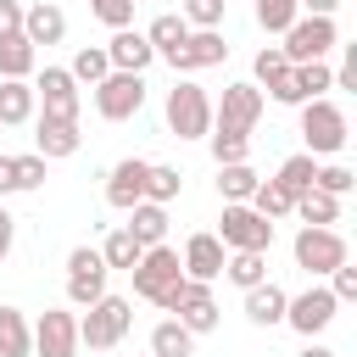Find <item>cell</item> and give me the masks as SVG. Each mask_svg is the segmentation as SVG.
I'll return each instance as SVG.
<instances>
[{
    "instance_id": "cell-1",
    "label": "cell",
    "mask_w": 357,
    "mask_h": 357,
    "mask_svg": "<svg viewBox=\"0 0 357 357\" xmlns=\"http://www.w3.org/2000/svg\"><path fill=\"white\" fill-rule=\"evenodd\" d=\"M162 117H167V134L173 139H206L212 134V100L195 78H178L162 100Z\"/></svg>"
},
{
    "instance_id": "cell-2",
    "label": "cell",
    "mask_w": 357,
    "mask_h": 357,
    "mask_svg": "<svg viewBox=\"0 0 357 357\" xmlns=\"http://www.w3.org/2000/svg\"><path fill=\"white\" fill-rule=\"evenodd\" d=\"M128 329H134V301H123V296L106 290L95 307H84V318H78V346L112 351L117 340H128Z\"/></svg>"
},
{
    "instance_id": "cell-3",
    "label": "cell",
    "mask_w": 357,
    "mask_h": 357,
    "mask_svg": "<svg viewBox=\"0 0 357 357\" xmlns=\"http://www.w3.org/2000/svg\"><path fill=\"white\" fill-rule=\"evenodd\" d=\"M301 139H307V156H335V151L351 139V123H346V112L324 95V100H307V106H301Z\"/></svg>"
},
{
    "instance_id": "cell-4",
    "label": "cell",
    "mask_w": 357,
    "mask_h": 357,
    "mask_svg": "<svg viewBox=\"0 0 357 357\" xmlns=\"http://www.w3.org/2000/svg\"><path fill=\"white\" fill-rule=\"evenodd\" d=\"M279 39H284V45H279L284 61L301 67V61H324V56L340 45V28H335V17H296Z\"/></svg>"
},
{
    "instance_id": "cell-5",
    "label": "cell",
    "mask_w": 357,
    "mask_h": 357,
    "mask_svg": "<svg viewBox=\"0 0 357 357\" xmlns=\"http://www.w3.org/2000/svg\"><path fill=\"white\" fill-rule=\"evenodd\" d=\"M290 251H296V268H307L312 279H329L340 262H351L340 229H307V223H301V234L290 240Z\"/></svg>"
},
{
    "instance_id": "cell-6",
    "label": "cell",
    "mask_w": 357,
    "mask_h": 357,
    "mask_svg": "<svg viewBox=\"0 0 357 357\" xmlns=\"http://www.w3.org/2000/svg\"><path fill=\"white\" fill-rule=\"evenodd\" d=\"M128 279H134V296L139 301H151V307H162V296L184 279V268H178V251L173 245H145V257L128 268Z\"/></svg>"
},
{
    "instance_id": "cell-7",
    "label": "cell",
    "mask_w": 357,
    "mask_h": 357,
    "mask_svg": "<svg viewBox=\"0 0 357 357\" xmlns=\"http://www.w3.org/2000/svg\"><path fill=\"white\" fill-rule=\"evenodd\" d=\"M218 245H223V251H268V245H273V223H268V218H257L245 201H223Z\"/></svg>"
},
{
    "instance_id": "cell-8",
    "label": "cell",
    "mask_w": 357,
    "mask_h": 357,
    "mask_svg": "<svg viewBox=\"0 0 357 357\" xmlns=\"http://www.w3.org/2000/svg\"><path fill=\"white\" fill-rule=\"evenodd\" d=\"M145 73H106L100 84H95V112L106 117V123H128V117H139V106H145Z\"/></svg>"
},
{
    "instance_id": "cell-9",
    "label": "cell",
    "mask_w": 357,
    "mask_h": 357,
    "mask_svg": "<svg viewBox=\"0 0 357 357\" xmlns=\"http://www.w3.org/2000/svg\"><path fill=\"white\" fill-rule=\"evenodd\" d=\"M335 312H340V301L329 296V284H307L301 296L284 301V324H290L301 340H318V335L335 324Z\"/></svg>"
},
{
    "instance_id": "cell-10",
    "label": "cell",
    "mask_w": 357,
    "mask_h": 357,
    "mask_svg": "<svg viewBox=\"0 0 357 357\" xmlns=\"http://www.w3.org/2000/svg\"><path fill=\"white\" fill-rule=\"evenodd\" d=\"M33 106H39V117L78 123L84 95H78V84H73V73H67V67H45V73L33 78Z\"/></svg>"
},
{
    "instance_id": "cell-11",
    "label": "cell",
    "mask_w": 357,
    "mask_h": 357,
    "mask_svg": "<svg viewBox=\"0 0 357 357\" xmlns=\"http://www.w3.org/2000/svg\"><path fill=\"white\" fill-rule=\"evenodd\" d=\"M106 262H100V251H89V245H73L67 251V301L73 307H95L100 296H106Z\"/></svg>"
},
{
    "instance_id": "cell-12",
    "label": "cell",
    "mask_w": 357,
    "mask_h": 357,
    "mask_svg": "<svg viewBox=\"0 0 357 357\" xmlns=\"http://www.w3.org/2000/svg\"><path fill=\"white\" fill-rule=\"evenodd\" d=\"M33 357H78V312L45 307L33 324Z\"/></svg>"
},
{
    "instance_id": "cell-13",
    "label": "cell",
    "mask_w": 357,
    "mask_h": 357,
    "mask_svg": "<svg viewBox=\"0 0 357 357\" xmlns=\"http://www.w3.org/2000/svg\"><path fill=\"white\" fill-rule=\"evenodd\" d=\"M262 106H268V95L245 78V84H223V100L212 106V123H223V128H257L262 123Z\"/></svg>"
},
{
    "instance_id": "cell-14",
    "label": "cell",
    "mask_w": 357,
    "mask_h": 357,
    "mask_svg": "<svg viewBox=\"0 0 357 357\" xmlns=\"http://www.w3.org/2000/svg\"><path fill=\"white\" fill-rule=\"evenodd\" d=\"M229 56V39H223V28H190V39L178 45V56L167 61L173 73H201V67H218Z\"/></svg>"
},
{
    "instance_id": "cell-15",
    "label": "cell",
    "mask_w": 357,
    "mask_h": 357,
    "mask_svg": "<svg viewBox=\"0 0 357 357\" xmlns=\"http://www.w3.org/2000/svg\"><path fill=\"white\" fill-rule=\"evenodd\" d=\"M145 173H151L145 156H123V162L106 173V206H117V212L139 206V201H145Z\"/></svg>"
},
{
    "instance_id": "cell-16",
    "label": "cell",
    "mask_w": 357,
    "mask_h": 357,
    "mask_svg": "<svg viewBox=\"0 0 357 357\" xmlns=\"http://www.w3.org/2000/svg\"><path fill=\"white\" fill-rule=\"evenodd\" d=\"M33 151H39L45 162L78 156V151H84V128H78V123H56V117H33Z\"/></svg>"
},
{
    "instance_id": "cell-17",
    "label": "cell",
    "mask_w": 357,
    "mask_h": 357,
    "mask_svg": "<svg viewBox=\"0 0 357 357\" xmlns=\"http://www.w3.org/2000/svg\"><path fill=\"white\" fill-rule=\"evenodd\" d=\"M223 245H218V234H190L184 240V257H178V268H184V279H195V284H212L218 273H223Z\"/></svg>"
},
{
    "instance_id": "cell-18",
    "label": "cell",
    "mask_w": 357,
    "mask_h": 357,
    "mask_svg": "<svg viewBox=\"0 0 357 357\" xmlns=\"http://www.w3.org/2000/svg\"><path fill=\"white\" fill-rule=\"evenodd\" d=\"M22 39L39 50V45H61L67 39V11L56 0H39V6H22Z\"/></svg>"
},
{
    "instance_id": "cell-19",
    "label": "cell",
    "mask_w": 357,
    "mask_h": 357,
    "mask_svg": "<svg viewBox=\"0 0 357 357\" xmlns=\"http://www.w3.org/2000/svg\"><path fill=\"white\" fill-rule=\"evenodd\" d=\"M106 61H112V73H145V67L156 61V50L145 45L139 28H117V33L106 39Z\"/></svg>"
},
{
    "instance_id": "cell-20",
    "label": "cell",
    "mask_w": 357,
    "mask_h": 357,
    "mask_svg": "<svg viewBox=\"0 0 357 357\" xmlns=\"http://www.w3.org/2000/svg\"><path fill=\"white\" fill-rule=\"evenodd\" d=\"M284 290L273 284V279H262V284H251L245 290V318L257 324V329H273V324H284Z\"/></svg>"
},
{
    "instance_id": "cell-21",
    "label": "cell",
    "mask_w": 357,
    "mask_h": 357,
    "mask_svg": "<svg viewBox=\"0 0 357 357\" xmlns=\"http://www.w3.org/2000/svg\"><path fill=\"white\" fill-rule=\"evenodd\" d=\"M123 218H128L123 229H128L139 245H167V206H156V201H139V206H128Z\"/></svg>"
},
{
    "instance_id": "cell-22",
    "label": "cell",
    "mask_w": 357,
    "mask_h": 357,
    "mask_svg": "<svg viewBox=\"0 0 357 357\" xmlns=\"http://www.w3.org/2000/svg\"><path fill=\"white\" fill-rule=\"evenodd\" d=\"M33 78H0V123L17 128V123H33Z\"/></svg>"
},
{
    "instance_id": "cell-23",
    "label": "cell",
    "mask_w": 357,
    "mask_h": 357,
    "mask_svg": "<svg viewBox=\"0 0 357 357\" xmlns=\"http://www.w3.org/2000/svg\"><path fill=\"white\" fill-rule=\"evenodd\" d=\"M184 39H190V22H184L178 11H162V17H156V22L145 28V45H151V50H156L162 61H173Z\"/></svg>"
},
{
    "instance_id": "cell-24",
    "label": "cell",
    "mask_w": 357,
    "mask_h": 357,
    "mask_svg": "<svg viewBox=\"0 0 357 357\" xmlns=\"http://www.w3.org/2000/svg\"><path fill=\"white\" fill-rule=\"evenodd\" d=\"M0 357H33V324L22 307H0Z\"/></svg>"
},
{
    "instance_id": "cell-25",
    "label": "cell",
    "mask_w": 357,
    "mask_h": 357,
    "mask_svg": "<svg viewBox=\"0 0 357 357\" xmlns=\"http://www.w3.org/2000/svg\"><path fill=\"white\" fill-rule=\"evenodd\" d=\"M312 178H318V156H307V151H296V156H284L279 162V173H273V184L296 201V195H307L312 190Z\"/></svg>"
},
{
    "instance_id": "cell-26",
    "label": "cell",
    "mask_w": 357,
    "mask_h": 357,
    "mask_svg": "<svg viewBox=\"0 0 357 357\" xmlns=\"http://www.w3.org/2000/svg\"><path fill=\"white\" fill-rule=\"evenodd\" d=\"M33 73H39V50L22 33H6L0 39V78H33Z\"/></svg>"
},
{
    "instance_id": "cell-27",
    "label": "cell",
    "mask_w": 357,
    "mask_h": 357,
    "mask_svg": "<svg viewBox=\"0 0 357 357\" xmlns=\"http://www.w3.org/2000/svg\"><path fill=\"white\" fill-rule=\"evenodd\" d=\"M290 84H296L301 106H307V100H324V95L335 89V67H329V61H301V67H290Z\"/></svg>"
},
{
    "instance_id": "cell-28",
    "label": "cell",
    "mask_w": 357,
    "mask_h": 357,
    "mask_svg": "<svg viewBox=\"0 0 357 357\" xmlns=\"http://www.w3.org/2000/svg\"><path fill=\"white\" fill-rule=\"evenodd\" d=\"M223 279L240 284V290L262 284V279H268V251H229V257H223Z\"/></svg>"
},
{
    "instance_id": "cell-29",
    "label": "cell",
    "mask_w": 357,
    "mask_h": 357,
    "mask_svg": "<svg viewBox=\"0 0 357 357\" xmlns=\"http://www.w3.org/2000/svg\"><path fill=\"white\" fill-rule=\"evenodd\" d=\"M151 357H195V335L178 318H162L151 329Z\"/></svg>"
},
{
    "instance_id": "cell-30",
    "label": "cell",
    "mask_w": 357,
    "mask_h": 357,
    "mask_svg": "<svg viewBox=\"0 0 357 357\" xmlns=\"http://www.w3.org/2000/svg\"><path fill=\"white\" fill-rule=\"evenodd\" d=\"M206 145H212V162H218V167H229V162H245V156H251V134H245V128H223V123H212Z\"/></svg>"
},
{
    "instance_id": "cell-31",
    "label": "cell",
    "mask_w": 357,
    "mask_h": 357,
    "mask_svg": "<svg viewBox=\"0 0 357 357\" xmlns=\"http://www.w3.org/2000/svg\"><path fill=\"white\" fill-rule=\"evenodd\" d=\"M296 218L307 229H329V223H340V201L324 190H307V195H296Z\"/></svg>"
},
{
    "instance_id": "cell-32",
    "label": "cell",
    "mask_w": 357,
    "mask_h": 357,
    "mask_svg": "<svg viewBox=\"0 0 357 357\" xmlns=\"http://www.w3.org/2000/svg\"><path fill=\"white\" fill-rule=\"evenodd\" d=\"M257 184H262V178H257L251 162H229V167H218V195H223V201H251Z\"/></svg>"
},
{
    "instance_id": "cell-33",
    "label": "cell",
    "mask_w": 357,
    "mask_h": 357,
    "mask_svg": "<svg viewBox=\"0 0 357 357\" xmlns=\"http://www.w3.org/2000/svg\"><path fill=\"white\" fill-rule=\"evenodd\" d=\"M245 206H251L257 218H268V223H279V218H290V212H296V201H290L273 178H262V184L251 190V201H245Z\"/></svg>"
},
{
    "instance_id": "cell-34",
    "label": "cell",
    "mask_w": 357,
    "mask_h": 357,
    "mask_svg": "<svg viewBox=\"0 0 357 357\" xmlns=\"http://www.w3.org/2000/svg\"><path fill=\"white\" fill-rule=\"evenodd\" d=\"M139 257H145V245H139L128 229H112V234L100 240V262H106V268H123V273H128Z\"/></svg>"
},
{
    "instance_id": "cell-35",
    "label": "cell",
    "mask_w": 357,
    "mask_h": 357,
    "mask_svg": "<svg viewBox=\"0 0 357 357\" xmlns=\"http://www.w3.org/2000/svg\"><path fill=\"white\" fill-rule=\"evenodd\" d=\"M67 73H73V84H89V89H95V84L112 73V61H106V45H84V50L73 56V67H67Z\"/></svg>"
},
{
    "instance_id": "cell-36",
    "label": "cell",
    "mask_w": 357,
    "mask_h": 357,
    "mask_svg": "<svg viewBox=\"0 0 357 357\" xmlns=\"http://www.w3.org/2000/svg\"><path fill=\"white\" fill-rule=\"evenodd\" d=\"M178 190H184V173H178V167H167V162H151V173H145V201L167 206Z\"/></svg>"
},
{
    "instance_id": "cell-37",
    "label": "cell",
    "mask_w": 357,
    "mask_h": 357,
    "mask_svg": "<svg viewBox=\"0 0 357 357\" xmlns=\"http://www.w3.org/2000/svg\"><path fill=\"white\" fill-rule=\"evenodd\" d=\"M284 73H290L284 50H279V45H262V50H257V61H251V84H257V89H273Z\"/></svg>"
},
{
    "instance_id": "cell-38",
    "label": "cell",
    "mask_w": 357,
    "mask_h": 357,
    "mask_svg": "<svg viewBox=\"0 0 357 357\" xmlns=\"http://www.w3.org/2000/svg\"><path fill=\"white\" fill-rule=\"evenodd\" d=\"M251 17H257V28H268V33H284V28L301 17V6H296V0H257V6H251Z\"/></svg>"
},
{
    "instance_id": "cell-39",
    "label": "cell",
    "mask_w": 357,
    "mask_h": 357,
    "mask_svg": "<svg viewBox=\"0 0 357 357\" xmlns=\"http://www.w3.org/2000/svg\"><path fill=\"white\" fill-rule=\"evenodd\" d=\"M351 184H357V173H351L346 162H324V167H318V178H312V190H324V195H335V201H340V195H351Z\"/></svg>"
},
{
    "instance_id": "cell-40",
    "label": "cell",
    "mask_w": 357,
    "mask_h": 357,
    "mask_svg": "<svg viewBox=\"0 0 357 357\" xmlns=\"http://www.w3.org/2000/svg\"><path fill=\"white\" fill-rule=\"evenodd\" d=\"M223 11H229V0H184V22L190 28H223Z\"/></svg>"
},
{
    "instance_id": "cell-41",
    "label": "cell",
    "mask_w": 357,
    "mask_h": 357,
    "mask_svg": "<svg viewBox=\"0 0 357 357\" xmlns=\"http://www.w3.org/2000/svg\"><path fill=\"white\" fill-rule=\"evenodd\" d=\"M89 11L117 33V28H134V0H89Z\"/></svg>"
},
{
    "instance_id": "cell-42",
    "label": "cell",
    "mask_w": 357,
    "mask_h": 357,
    "mask_svg": "<svg viewBox=\"0 0 357 357\" xmlns=\"http://www.w3.org/2000/svg\"><path fill=\"white\" fill-rule=\"evenodd\" d=\"M11 162H17V190H45V167H50V162H45L39 151H28V156H11Z\"/></svg>"
},
{
    "instance_id": "cell-43",
    "label": "cell",
    "mask_w": 357,
    "mask_h": 357,
    "mask_svg": "<svg viewBox=\"0 0 357 357\" xmlns=\"http://www.w3.org/2000/svg\"><path fill=\"white\" fill-rule=\"evenodd\" d=\"M329 296H335L340 307H346V301H357V268H351V262H340V268L329 273Z\"/></svg>"
},
{
    "instance_id": "cell-44",
    "label": "cell",
    "mask_w": 357,
    "mask_h": 357,
    "mask_svg": "<svg viewBox=\"0 0 357 357\" xmlns=\"http://www.w3.org/2000/svg\"><path fill=\"white\" fill-rule=\"evenodd\" d=\"M22 33V0H0V39Z\"/></svg>"
},
{
    "instance_id": "cell-45",
    "label": "cell",
    "mask_w": 357,
    "mask_h": 357,
    "mask_svg": "<svg viewBox=\"0 0 357 357\" xmlns=\"http://www.w3.org/2000/svg\"><path fill=\"white\" fill-rule=\"evenodd\" d=\"M335 89H357V45H346V61L335 73Z\"/></svg>"
},
{
    "instance_id": "cell-46",
    "label": "cell",
    "mask_w": 357,
    "mask_h": 357,
    "mask_svg": "<svg viewBox=\"0 0 357 357\" xmlns=\"http://www.w3.org/2000/svg\"><path fill=\"white\" fill-rule=\"evenodd\" d=\"M11 245H17V218L6 212V201H0V262L11 257Z\"/></svg>"
},
{
    "instance_id": "cell-47",
    "label": "cell",
    "mask_w": 357,
    "mask_h": 357,
    "mask_svg": "<svg viewBox=\"0 0 357 357\" xmlns=\"http://www.w3.org/2000/svg\"><path fill=\"white\" fill-rule=\"evenodd\" d=\"M6 195H17V162L11 156H0V201Z\"/></svg>"
},
{
    "instance_id": "cell-48",
    "label": "cell",
    "mask_w": 357,
    "mask_h": 357,
    "mask_svg": "<svg viewBox=\"0 0 357 357\" xmlns=\"http://www.w3.org/2000/svg\"><path fill=\"white\" fill-rule=\"evenodd\" d=\"M301 6V17H335L340 11V0H296Z\"/></svg>"
},
{
    "instance_id": "cell-49",
    "label": "cell",
    "mask_w": 357,
    "mask_h": 357,
    "mask_svg": "<svg viewBox=\"0 0 357 357\" xmlns=\"http://www.w3.org/2000/svg\"><path fill=\"white\" fill-rule=\"evenodd\" d=\"M296 357H340V351H335V346H324V340H307Z\"/></svg>"
}]
</instances>
